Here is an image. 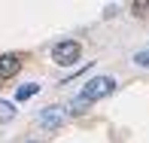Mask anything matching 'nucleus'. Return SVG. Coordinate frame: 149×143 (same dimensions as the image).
I'll list each match as a JSON object with an SVG mask.
<instances>
[{
  "label": "nucleus",
  "mask_w": 149,
  "mask_h": 143,
  "mask_svg": "<svg viewBox=\"0 0 149 143\" xmlns=\"http://www.w3.org/2000/svg\"><path fill=\"white\" fill-rule=\"evenodd\" d=\"M18 70H22V58H18L15 52H6V55H0V79H12Z\"/></svg>",
  "instance_id": "4"
},
{
  "label": "nucleus",
  "mask_w": 149,
  "mask_h": 143,
  "mask_svg": "<svg viewBox=\"0 0 149 143\" xmlns=\"http://www.w3.org/2000/svg\"><path fill=\"white\" fill-rule=\"evenodd\" d=\"M134 64H140V67H149V52H137V55H134Z\"/></svg>",
  "instance_id": "8"
},
{
  "label": "nucleus",
  "mask_w": 149,
  "mask_h": 143,
  "mask_svg": "<svg viewBox=\"0 0 149 143\" xmlns=\"http://www.w3.org/2000/svg\"><path fill=\"white\" fill-rule=\"evenodd\" d=\"M85 107H88V100H82V98H76V100H70V113H73V116H79V113H85Z\"/></svg>",
  "instance_id": "7"
},
{
  "label": "nucleus",
  "mask_w": 149,
  "mask_h": 143,
  "mask_svg": "<svg viewBox=\"0 0 149 143\" xmlns=\"http://www.w3.org/2000/svg\"><path fill=\"white\" fill-rule=\"evenodd\" d=\"M113 91H116V79H113V76H91L88 82L82 85L79 98L88 100V104H94V100H100V98H110Z\"/></svg>",
  "instance_id": "1"
},
{
  "label": "nucleus",
  "mask_w": 149,
  "mask_h": 143,
  "mask_svg": "<svg viewBox=\"0 0 149 143\" xmlns=\"http://www.w3.org/2000/svg\"><path fill=\"white\" fill-rule=\"evenodd\" d=\"M31 143H40V140H31Z\"/></svg>",
  "instance_id": "10"
},
{
  "label": "nucleus",
  "mask_w": 149,
  "mask_h": 143,
  "mask_svg": "<svg viewBox=\"0 0 149 143\" xmlns=\"http://www.w3.org/2000/svg\"><path fill=\"white\" fill-rule=\"evenodd\" d=\"M79 55H82V46L76 40H61V43L52 46V61L61 67H73L79 61Z\"/></svg>",
  "instance_id": "2"
},
{
  "label": "nucleus",
  "mask_w": 149,
  "mask_h": 143,
  "mask_svg": "<svg viewBox=\"0 0 149 143\" xmlns=\"http://www.w3.org/2000/svg\"><path fill=\"white\" fill-rule=\"evenodd\" d=\"M37 91H40V85H37V82H24V85H18V91H15V100H31Z\"/></svg>",
  "instance_id": "5"
},
{
  "label": "nucleus",
  "mask_w": 149,
  "mask_h": 143,
  "mask_svg": "<svg viewBox=\"0 0 149 143\" xmlns=\"http://www.w3.org/2000/svg\"><path fill=\"white\" fill-rule=\"evenodd\" d=\"M134 12H137V15H146V12H149V3H134Z\"/></svg>",
  "instance_id": "9"
},
{
  "label": "nucleus",
  "mask_w": 149,
  "mask_h": 143,
  "mask_svg": "<svg viewBox=\"0 0 149 143\" xmlns=\"http://www.w3.org/2000/svg\"><path fill=\"white\" fill-rule=\"evenodd\" d=\"M40 125L49 128V131H58V128L64 125V113H61V107H43V113H40Z\"/></svg>",
  "instance_id": "3"
},
{
  "label": "nucleus",
  "mask_w": 149,
  "mask_h": 143,
  "mask_svg": "<svg viewBox=\"0 0 149 143\" xmlns=\"http://www.w3.org/2000/svg\"><path fill=\"white\" fill-rule=\"evenodd\" d=\"M12 116H15V107L9 100H0V122H9Z\"/></svg>",
  "instance_id": "6"
}]
</instances>
